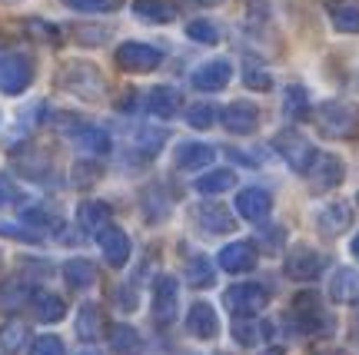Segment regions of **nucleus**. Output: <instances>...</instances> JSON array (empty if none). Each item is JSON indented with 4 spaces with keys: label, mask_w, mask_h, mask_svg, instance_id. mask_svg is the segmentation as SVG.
Instances as JSON below:
<instances>
[{
    "label": "nucleus",
    "mask_w": 359,
    "mask_h": 355,
    "mask_svg": "<svg viewBox=\"0 0 359 355\" xmlns=\"http://www.w3.org/2000/svg\"><path fill=\"white\" fill-rule=\"evenodd\" d=\"M269 209H273V196L266 190H259V186H250V190H243L236 196V213L243 219H250V223H263L269 216Z\"/></svg>",
    "instance_id": "2eb2a0df"
},
{
    "label": "nucleus",
    "mask_w": 359,
    "mask_h": 355,
    "mask_svg": "<svg viewBox=\"0 0 359 355\" xmlns=\"http://www.w3.org/2000/svg\"><path fill=\"white\" fill-rule=\"evenodd\" d=\"M349 249H353V256H356V263H359V232H356V239H353V246H349Z\"/></svg>",
    "instance_id": "c03bdc74"
},
{
    "label": "nucleus",
    "mask_w": 359,
    "mask_h": 355,
    "mask_svg": "<svg viewBox=\"0 0 359 355\" xmlns=\"http://www.w3.org/2000/svg\"><path fill=\"white\" fill-rule=\"evenodd\" d=\"M283 110H286V116H293V120H303V116H309V97H306V90H303V87H286Z\"/></svg>",
    "instance_id": "473e14b6"
},
{
    "label": "nucleus",
    "mask_w": 359,
    "mask_h": 355,
    "mask_svg": "<svg viewBox=\"0 0 359 355\" xmlns=\"http://www.w3.org/2000/svg\"><path fill=\"white\" fill-rule=\"evenodd\" d=\"M269 335V326L266 322H253V319H236L233 322V339L240 345H257L259 339Z\"/></svg>",
    "instance_id": "2f4dec72"
},
{
    "label": "nucleus",
    "mask_w": 359,
    "mask_h": 355,
    "mask_svg": "<svg viewBox=\"0 0 359 355\" xmlns=\"http://www.w3.org/2000/svg\"><path fill=\"white\" fill-rule=\"evenodd\" d=\"M273 150L280 153L283 160L290 163V169H296V173H309L313 169V163H316V146L299 133V130H280L276 137H273Z\"/></svg>",
    "instance_id": "7ed1b4c3"
},
{
    "label": "nucleus",
    "mask_w": 359,
    "mask_h": 355,
    "mask_svg": "<svg viewBox=\"0 0 359 355\" xmlns=\"http://www.w3.org/2000/svg\"><path fill=\"white\" fill-rule=\"evenodd\" d=\"M243 80H246V87L250 90H273V76H269L266 70H259L257 64H246Z\"/></svg>",
    "instance_id": "ea45409f"
},
{
    "label": "nucleus",
    "mask_w": 359,
    "mask_h": 355,
    "mask_svg": "<svg viewBox=\"0 0 359 355\" xmlns=\"http://www.w3.org/2000/svg\"><path fill=\"white\" fill-rule=\"evenodd\" d=\"M27 339H30V332H27L24 322H4V326H0V349L7 355L20 352L27 345Z\"/></svg>",
    "instance_id": "7c9ffc66"
},
{
    "label": "nucleus",
    "mask_w": 359,
    "mask_h": 355,
    "mask_svg": "<svg viewBox=\"0 0 359 355\" xmlns=\"http://www.w3.org/2000/svg\"><path fill=\"white\" fill-rule=\"evenodd\" d=\"M97 242H100V249H103V259H107L114 269L127 266V259H130V236L120 226H107L100 236H97Z\"/></svg>",
    "instance_id": "4468645a"
},
{
    "label": "nucleus",
    "mask_w": 359,
    "mask_h": 355,
    "mask_svg": "<svg viewBox=\"0 0 359 355\" xmlns=\"http://www.w3.org/2000/svg\"><path fill=\"white\" fill-rule=\"evenodd\" d=\"M17 200H20V190L11 183V176H0V206L17 203Z\"/></svg>",
    "instance_id": "37998d69"
},
{
    "label": "nucleus",
    "mask_w": 359,
    "mask_h": 355,
    "mask_svg": "<svg viewBox=\"0 0 359 355\" xmlns=\"http://www.w3.org/2000/svg\"><path fill=\"white\" fill-rule=\"evenodd\" d=\"M0 236H7V239H20V242H37V232H34V229L7 226V223H0Z\"/></svg>",
    "instance_id": "a19ab883"
},
{
    "label": "nucleus",
    "mask_w": 359,
    "mask_h": 355,
    "mask_svg": "<svg viewBox=\"0 0 359 355\" xmlns=\"http://www.w3.org/2000/svg\"><path fill=\"white\" fill-rule=\"evenodd\" d=\"M103 329H107V322H103V309L97 302H87L80 309L77 316V335L83 342H93V339H100Z\"/></svg>",
    "instance_id": "393cba45"
},
{
    "label": "nucleus",
    "mask_w": 359,
    "mask_h": 355,
    "mask_svg": "<svg viewBox=\"0 0 359 355\" xmlns=\"http://www.w3.org/2000/svg\"><path fill=\"white\" fill-rule=\"evenodd\" d=\"M213 160H217V150L206 143H180L177 146V169H183V173L206 169Z\"/></svg>",
    "instance_id": "a211bd4d"
},
{
    "label": "nucleus",
    "mask_w": 359,
    "mask_h": 355,
    "mask_svg": "<svg viewBox=\"0 0 359 355\" xmlns=\"http://www.w3.org/2000/svg\"><path fill=\"white\" fill-rule=\"evenodd\" d=\"M70 179H74L77 186H87V179H90V183H93V179H100V169H97V166H87V163H77Z\"/></svg>",
    "instance_id": "79ce46f5"
},
{
    "label": "nucleus",
    "mask_w": 359,
    "mask_h": 355,
    "mask_svg": "<svg viewBox=\"0 0 359 355\" xmlns=\"http://www.w3.org/2000/svg\"><path fill=\"white\" fill-rule=\"evenodd\" d=\"M316 127H320L323 137H330V140H353L359 133V116L353 106L339 100H330V103H320L316 106Z\"/></svg>",
    "instance_id": "f03ea898"
},
{
    "label": "nucleus",
    "mask_w": 359,
    "mask_h": 355,
    "mask_svg": "<svg viewBox=\"0 0 359 355\" xmlns=\"http://www.w3.org/2000/svg\"><path fill=\"white\" fill-rule=\"evenodd\" d=\"M77 223H80V229H83V232L100 236L103 229L110 226V206L100 203V200H87V203H80Z\"/></svg>",
    "instance_id": "aec40b11"
},
{
    "label": "nucleus",
    "mask_w": 359,
    "mask_h": 355,
    "mask_svg": "<svg viewBox=\"0 0 359 355\" xmlns=\"http://www.w3.org/2000/svg\"><path fill=\"white\" fill-rule=\"evenodd\" d=\"M306 176L313 179V190L326 193V190H336V186L343 183L346 169H343V160H339V156H333V153H320Z\"/></svg>",
    "instance_id": "9d476101"
},
{
    "label": "nucleus",
    "mask_w": 359,
    "mask_h": 355,
    "mask_svg": "<svg viewBox=\"0 0 359 355\" xmlns=\"http://www.w3.org/2000/svg\"><path fill=\"white\" fill-rule=\"evenodd\" d=\"M20 219H24V226H34V229H37V226H57V223H60V219H57L47 206H30V209H24V213H20Z\"/></svg>",
    "instance_id": "4c0bfd02"
},
{
    "label": "nucleus",
    "mask_w": 359,
    "mask_h": 355,
    "mask_svg": "<svg viewBox=\"0 0 359 355\" xmlns=\"http://www.w3.org/2000/svg\"><path fill=\"white\" fill-rule=\"evenodd\" d=\"M200 4H219V0H200Z\"/></svg>",
    "instance_id": "de8ad7c7"
},
{
    "label": "nucleus",
    "mask_w": 359,
    "mask_h": 355,
    "mask_svg": "<svg viewBox=\"0 0 359 355\" xmlns=\"http://www.w3.org/2000/svg\"><path fill=\"white\" fill-rule=\"evenodd\" d=\"M133 17L143 24H170L177 17V7L170 0H137L133 4Z\"/></svg>",
    "instance_id": "5701e85b"
},
{
    "label": "nucleus",
    "mask_w": 359,
    "mask_h": 355,
    "mask_svg": "<svg viewBox=\"0 0 359 355\" xmlns=\"http://www.w3.org/2000/svg\"><path fill=\"white\" fill-rule=\"evenodd\" d=\"M217 116H219V110L213 103H193L190 110H187V123L193 130H210L217 123Z\"/></svg>",
    "instance_id": "72a5a7b5"
},
{
    "label": "nucleus",
    "mask_w": 359,
    "mask_h": 355,
    "mask_svg": "<svg viewBox=\"0 0 359 355\" xmlns=\"http://www.w3.org/2000/svg\"><path fill=\"white\" fill-rule=\"evenodd\" d=\"M177 299H180V282L173 276H160L154 282V319L160 326L173 322L177 316Z\"/></svg>",
    "instance_id": "f8f14e48"
},
{
    "label": "nucleus",
    "mask_w": 359,
    "mask_h": 355,
    "mask_svg": "<svg viewBox=\"0 0 359 355\" xmlns=\"http://www.w3.org/2000/svg\"><path fill=\"white\" fill-rule=\"evenodd\" d=\"M30 309H34L37 322H60V319H64V312H67V302L57 295V292L37 289L34 295H30Z\"/></svg>",
    "instance_id": "412c9836"
},
{
    "label": "nucleus",
    "mask_w": 359,
    "mask_h": 355,
    "mask_svg": "<svg viewBox=\"0 0 359 355\" xmlns=\"http://www.w3.org/2000/svg\"><path fill=\"white\" fill-rule=\"evenodd\" d=\"M263 355H283V349H266Z\"/></svg>",
    "instance_id": "a18cd8bd"
},
{
    "label": "nucleus",
    "mask_w": 359,
    "mask_h": 355,
    "mask_svg": "<svg viewBox=\"0 0 359 355\" xmlns=\"http://www.w3.org/2000/svg\"><path fill=\"white\" fill-rule=\"evenodd\" d=\"M34 83V64L24 53H4L0 57V93L20 97Z\"/></svg>",
    "instance_id": "20e7f679"
},
{
    "label": "nucleus",
    "mask_w": 359,
    "mask_h": 355,
    "mask_svg": "<svg viewBox=\"0 0 359 355\" xmlns=\"http://www.w3.org/2000/svg\"><path fill=\"white\" fill-rule=\"evenodd\" d=\"M64 4L77 13H114L120 11L123 0H64Z\"/></svg>",
    "instance_id": "e433bc0d"
},
{
    "label": "nucleus",
    "mask_w": 359,
    "mask_h": 355,
    "mask_svg": "<svg viewBox=\"0 0 359 355\" xmlns=\"http://www.w3.org/2000/svg\"><path fill=\"white\" fill-rule=\"evenodd\" d=\"M219 266L226 269V272H250V269L257 266V246L243 239L223 246L219 249Z\"/></svg>",
    "instance_id": "dca6fc26"
},
{
    "label": "nucleus",
    "mask_w": 359,
    "mask_h": 355,
    "mask_svg": "<svg viewBox=\"0 0 359 355\" xmlns=\"http://www.w3.org/2000/svg\"><path fill=\"white\" fill-rule=\"evenodd\" d=\"M30 355H67L64 339H57V335H37L30 342Z\"/></svg>",
    "instance_id": "58836bf2"
},
{
    "label": "nucleus",
    "mask_w": 359,
    "mask_h": 355,
    "mask_svg": "<svg viewBox=\"0 0 359 355\" xmlns=\"http://www.w3.org/2000/svg\"><path fill=\"white\" fill-rule=\"evenodd\" d=\"M219 120H223V127L230 130V133L250 137V133H257V127H259V106L250 100H233L230 106L219 110Z\"/></svg>",
    "instance_id": "1a4fd4ad"
},
{
    "label": "nucleus",
    "mask_w": 359,
    "mask_h": 355,
    "mask_svg": "<svg viewBox=\"0 0 359 355\" xmlns=\"http://www.w3.org/2000/svg\"><path fill=\"white\" fill-rule=\"evenodd\" d=\"M233 186H236V173L233 169H210V173L196 179V190L203 196H217V193H226Z\"/></svg>",
    "instance_id": "cd10ccee"
},
{
    "label": "nucleus",
    "mask_w": 359,
    "mask_h": 355,
    "mask_svg": "<svg viewBox=\"0 0 359 355\" xmlns=\"http://www.w3.org/2000/svg\"><path fill=\"white\" fill-rule=\"evenodd\" d=\"M187 37L196 40V43L213 47V43H219V30H217V24H210V20H190V24H187Z\"/></svg>",
    "instance_id": "f704fd0d"
},
{
    "label": "nucleus",
    "mask_w": 359,
    "mask_h": 355,
    "mask_svg": "<svg viewBox=\"0 0 359 355\" xmlns=\"http://www.w3.org/2000/svg\"><path fill=\"white\" fill-rule=\"evenodd\" d=\"M230 76H233V64L230 60H206L203 67H196L193 70V87L196 90H203V93H217V90H223L226 83H230Z\"/></svg>",
    "instance_id": "9b49d317"
},
{
    "label": "nucleus",
    "mask_w": 359,
    "mask_h": 355,
    "mask_svg": "<svg viewBox=\"0 0 359 355\" xmlns=\"http://www.w3.org/2000/svg\"><path fill=\"white\" fill-rule=\"evenodd\" d=\"M80 355H100V352H97V349H83V352H80Z\"/></svg>",
    "instance_id": "49530a36"
},
{
    "label": "nucleus",
    "mask_w": 359,
    "mask_h": 355,
    "mask_svg": "<svg viewBox=\"0 0 359 355\" xmlns=\"http://www.w3.org/2000/svg\"><path fill=\"white\" fill-rule=\"evenodd\" d=\"M330 20L339 34H359V0H336L330 7Z\"/></svg>",
    "instance_id": "a878e982"
},
{
    "label": "nucleus",
    "mask_w": 359,
    "mask_h": 355,
    "mask_svg": "<svg viewBox=\"0 0 359 355\" xmlns=\"http://www.w3.org/2000/svg\"><path fill=\"white\" fill-rule=\"evenodd\" d=\"M293 319H296V326L303 332H309V335H316V332H333V319L326 316V309H323L316 292H299V295H296Z\"/></svg>",
    "instance_id": "39448f33"
},
{
    "label": "nucleus",
    "mask_w": 359,
    "mask_h": 355,
    "mask_svg": "<svg viewBox=\"0 0 359 355\" xmlns=\"http://www.w3.org/2000/svg\"><path fill=\"white\" fill-rule=\"evenodd\" d=\"M330 299L333 302H359V272L356 269H336L333 279H330Z\"/></svg>",
    "instance_id": "6ab92c4d"
},
{
    "label": "nucleus",
    "mask_w": 359,
    "mask_h": 355,
    "mask_svg": "<svg viewBox=\"0 0 359 355\" xmlns=\"http://www.w3.org/2000/svg\"><path fill=\"white\" fill-rule=\"evenodd\" d=\"M286 276L296 282H313L323 276V269H326V256L320 249H313V246H293L290 253H286Z\"/></svg>",
    "instance_id": "6e6552de"
},
{
    "label": "nucleus",
    "mask_w": 359,
    "mask_h": 355,
    "mask_svg": "<svg viewBox=\"0 0 359 355\" xmlns=\"http://www.w3.org/2000/svg\"><path fill=\"white\" fill-rule=\"evenodd\" d=\"M140 332L133 329V326H114L110 329V349L116 355H137L140 352Z\"/></svg>",
    "instance_id": "c756f323"
},
{
    "label": "nucleus",
    "mask_w": 359,
    "mask_h": 355,
    "mask_svg": "<svg viewBox=\"0 0 359 355\" xmlns=\"http://www.w3.org/2000/svg\"><path fill=\"white\" fill-rule=\"evenodd\" d=\"M147 110L160 120H173L183 110V97L177 87H154L147 93Z\"/></svg>",
    "instance_id": "f3484780"
},
{
    "label": "nucleus",
    "mask_w": 359,
    "mask_h": 355,
    "mask_svg": "<svg viewBox=\"0 0 359 355\" xmlns=\"http://www.w3.org/2000/svg\"><path fill=\"white\" fill-rule=\"evenodd\" d=\"M196 219H200V226H203L206 232H233V229H236L233 213L219 203H203L196 209Z\"/></svg>",
    "instance_id": "4be33fe9"
},
{
    "label": "nucleus",
    "mask_w": 359,
    "mask_h": 355,
    "mask_svg": "<svg viewBox=\"0 0 359 355\" xmlns=\"http://www.w3.org/2000/svg\"><path fill=\"white\" fill-rule=\"evenodd\" d=\"M223 302L236 319H250L266 309V289L257 282H240V286H230L223 292Z\"/></svg>",
    "instance_id": "0eeeda50"
},
{
    "label": "nucleus",
    "mask_w": 359,
    "mask_h": 355,
    "mask_svg": "<svg viewBox=\"0 0 359 355\" xmlns=\"http://www.w3.org/2000/svg\"><path fill=\"white\" fill-rule=\"evenodd\" d=\"M187 329H190L193 339H203V342L217 339V332H219L217 309L210 302H193L190 312H187Z\"/></svg>",
    "instance_id": "ddd939ff"
},
{
    "label": "nucleus",
    "mask_w": 359,
    "mask_h": 355,
    "mask_svg": "<svg viewBox=\"0 0 359 355\" xmlns=\"http://www.w3.org/2000/svg\"><path fill=\"white\" fill-rule=\"evenodd\" d=\"M70 137H74V143H80L83 150H93V153L110 150V137H107L100 127H90L83 120H74V123H70Z\"/></svg>",
    "instance_id": "b1692460"
},
{
    "label": "nucleus",
    "mask_w": 359,
    "mask_h": 355,
    "mask_svg": "<svg viewBox=\"0 0 359 355\" xmlns=\"http://www.w3.org/2000/svg\"><path fill=\"white\" fill-rule=\"evenodd\" d=\"M64 279L74 286V289H87L97 282V269L87 259H67L64 263Z\"/></svg>",
    "instance_id": "c85d7f7f"
},
{
    "label": "nucleus",
    "mask_w": 359,
    "mask_h": 355,
    "mask_svg": "<svg viewBox=\"0 0 359 355\" xmlns=\"http://www.w3.org/2000/svg\"><path fill=\"white\" fill-rule=\"evenodd\" d=\"M187 279H190V286H196V289L213 286V269H210V263H206L203 256L190 259V266H187Z\"/></svg>",
    "instance_id": "c9c22d12"
},
{
    "label": "nucleus",
    "mask_w": 359,
    "mask_h": 355,
    "mask_svg": "<svg viewBox=\"0 0 359 355\" xmlns=\"http://www.w3.org/2000/svg\"><path fill=\"white\" fill-rule=\"evenodd\" d=\"M57 83H60L67 93L80 97V100H100L103 90H107L103 74L93 64H83V60H70V64H64V70L57 74Z\"/></svg>",
    "instance_id": "f257e3e1"
},
{
    "label": "nucleus",
    "mask_w": 359,
    "mask_h": 355,
    "mask_svg": "<svg viewBox=\"0 0 359 355\" xmlns=\"http://www.w3.org/2000/svg\"><path fill=\"white\" fill-rule=\"evenodd\" d=\"M163 64V53L150 47V43H140V40H127L116 47V67L127 70V74H150Z\"/></svg>",
    "instance_id": "423d86ee"
},
{
    "label": "nucleus",
    "mask_w": 359,
    "mask_h": 355,
    "mask_svg": "<svg viewBox=\"0 0 359 355\" xmlns=\"http://www.w3.org/2000/svg\"><path fill=\"white\" fill-rule=\"evenodd\" d=\"M349 223H353V213H349L346 203H333L326 206L320 213V232H326V236H339V232H346Z\"/></svg>",
    "instance_id": "bb28decb"
}]
</instances>
